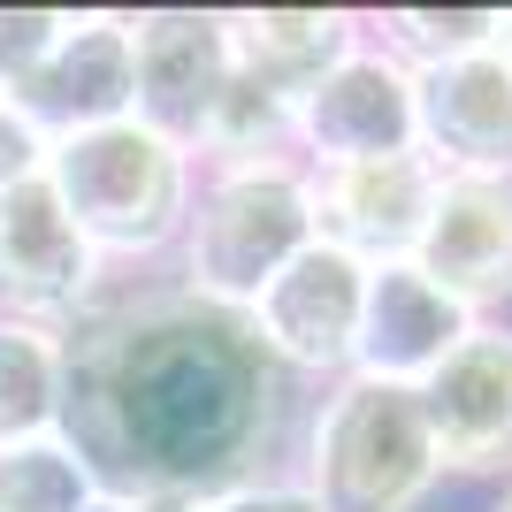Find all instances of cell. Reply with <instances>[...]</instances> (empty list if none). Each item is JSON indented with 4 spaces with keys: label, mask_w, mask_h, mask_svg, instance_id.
<instances>
[{
    "label": "cell",
    "mask_w": 512,
    "mask_h": 512,
    "mask_svg": "<svg viewBox=\"0 0 512 512\" xmlns=\"http://www.w3.org/2000/svg\"><path fill=\"white\" fill-rule=\"evenodd\" d=\"M46 184H54L62 214L77 222V237L100 253V268H123V260L169 253L184 237L199 161L176 138L123 115V123L54 138L46 146Z\"/></svg>",
    "instance_id": "3"
},
{
    "label": "cell",
    "mask_w": 512,
    "mask_h": 512,
    "mask_svg": "<svg viewBox=\"0 0 512 512\" xmlns=\"http://www.w3.org/2000/svg\"><path fill=\"white\" fill-rule=\"evenodd\" d=\"M413 138L436 176H512V69L505 46L413 69Z\"/></svg>",
    "instance_id": "11"
},
{
    "label": "cell",
    "mask_w": 512,
    "mask_h": 512,
    "mask_svg": "<svg viewBox=\"0 0 512 512\" xmlns=\"http://www.w3.org/2000/svg\"><path fill=\"white\" fill-rule=\"evenodd\" d=\"M505 69H512V31H505Z\"/></svg>",
    "instance_id": "24"
},
{
    "label": "cell",
    "mask_w": 512,
    "mask_h": 512,
    "mask_svg": "<svg viewBox=\"0 0 512 512\" xmlns=\"http://www.w3.org/2000/svg\"><path fill=\"white\" fill-rule=\"evenodd\" d=\"M497 512H512V482H505V497H497Z\"/></svg>",
    "instance_id": "23"
},
{
    "label": "cell",
    "mask_w": 512,
    "mask_h": 512,
    "mask_svg": "<svg viewBox=\"0 0 512 512\" xmlns=\"http://www.w3.org/2000/svg\"><path fill=\"white\" fill-rule=\"evenodd\" d=\"M421 421L444 474L512 482V329L474 321L467 344L421 383Z\"/></svg>",
    "instance_id": "9"
},
{
    "label": "cell",
    "mask_w": 512,
    "mask_h": 512,
    "mask_svg": "<svg viewBox=\"0 0 512 512\" xmlns=\"http://www.w3.org/2000/svg\"><path fill=\"white\" fill-rule=\"evenodd\" d=\"M360 299H367V260H352L344 245L314 237V245H306V253L245 306V321H253L260 352H268L283 375L337 383V375H352Z\"/></svg>",
    "instance_id": "7"
},
{
    "label": "cell",
    "mask_w": 512,
    "mask_h": 512,
    "mask_svg": "<svg viewBox=\"0 0 512 512\" xmlns=\"http://www.w3.org/2000/svg\"><path fill=\"white\" fill-rule=\"evenodd\" d=\"M444 176L428 169V153H383V161H352V169H314V230L344 245L352 260L383 268V260H413L428 230Z\"/></svg>",
    "instance_id": "14"
},
{
    "label": "cell",
    "mask_w": 512,
    "mask_h": 512,
    "mask_svg": "<svg viewBox=\"0 0 512 512\" xmlns=\"http://www.w3.org/2000/svg\"><path fill=\"white\" fill-rule=\"evenodd\" d=\"M107 291V268L92 253L77 222L62 214L46 176H23L0 192V314L39 321V329H69L92 299Z\"/></svg>",
    "instance_id": "8"
},
{
    "label": "cell",
    "mask_w": 512,
    "mask_h": 512,
    "mask_svg": "<svg viewBox=\"0 0 512 512\" xmlns=\"http://www.w3.org/2000/svg\"><path fill=\"white\" fill-rule=\"evenodd\" d=\"M0 100L16 107L46 146L77 138V130H100V123H123L130 115V16H115V8L62 16V39L46 46V62Z\"/></svg>",
    "instance_id": "10"
},
{
    "label": "cell",
    "mask_w": 512,
    "mask_h": 512,
    "mask_svg": "<svg viewBox=\"0 0 512 512\" xmlns=\"http://www.w3.org/2000/svg\"><path fill=\"white\" fill-rule=\"evenodd\" d=\"M467 329H474V314L451 299V291H436L413 260H383V268H367L360 337H352V375L421 390L428 375L467 344Z\"/></svg>",
    "instance_id": "13"
},
{
    "label": "cell",
    "mask_w": 512,
    "mask_h": 512,
    "mask_svg": "<svg viewBox=\"0 0 512 512\" xmlns=\"http://www.w3.org/2000/svg\"><path fill=\"white\" fill-rule=\"evenodd\" d=\"M306 490L329 512H421L444 482L421 421V390L337 375L306 428Z\"/></svg>",
    "instance_id": "4"
},
{
    "label": "cell",
    "mask_w": 512,
    "mask_h": 512,
    "mask_svg": "<svg viewBox=\"0 0 512 512\" xmlns=\"http://www.w3.org/2000/svg\"><path fill=\"white\" fill-rule=\"evenodd\" d=\"M413 268L436 291H451L474 321L512 306V176H444Z\"/></svg>",
    "instance_id": "12"
},
{
    "label": "cell",
    "mask_w": 512,
    "mask_h": 512,
    "mask_svg": "<svg viewBox=\"0 0 512 512\" xmlns=\"http://www.w3.org/2000/svg\"><path fill=\"white\" fill-rule=\"evenodd\" d=\"M230 23L222 8H146L130 16V115L184 153H199L230 92Z\"/></svg>",
    "instance_id": "6"
},
{
    "label": "cell",
    "mask_w": 512,
    "mask_h": 512,
    "mask_svg": "<svg viewBox=\"0 0 512 512\" xmlns=\"http://www.w3.org/2000/svg\"><path fill=\"white\" fill-rule=\"evenodd\" d=\"M291 153L306 169H352L383 153H421L413 138V69L367 31L291 100Z\"/></svg>",
    "instance_id": "5"
},
{
    "label": "cell",
    "mask_w": 512,
    "mask_h": 512,
    "mask_svg": "<svg viewBox=\"0 0 512 512\" xmlns=\"http://www.w3.org/2000/svg\"><path fill=\"white\" fill-rule=\"evenodd\" d=\"M85 512H146V505H138V497H115V490H100Z\"/></svg>",
    "instance_id": "22"
},
{
    "label": "cell",
    "mask_w": 512,
    "mask_h": 512,
    "mask_svg": "<svg viewBox=\"0 0 512 512\" xmlns=\"http://www.w3.org/2000/svg\"><path fill=\"white\" fill-rule=\"evenodd\" d=\"M230 23V62L237 77H253L260 92H276V100H299L329 62H344L352 46L367 39L360 16H344V8H237Z\"/></svg>",
    "instance_id": "15"
},
{
    "label": "cell",
    "mask_w": 512,
    "mask_h": 512,
    "mask_svg": "<svg viewBox=\"0 0 512 512\" xmlns=\"http://www.w3.org/2000/svg\"><path fill=\"white\" fill-rule=\"evenodd\" d=\"M23 176H46V138L23 123L8 100H0V192L23 184Z\"/></svg>",
    "instance_id": "21"
},
{
    "label": "cell",
    "mask_w": 512,
    "mask_h": 512,
    "mask_svg": "<svg viewBox=\"0 0 512 512\" xmlns=\"http://www.w3.org/2000/svg\"><path fill=\"white\" fill-rule=\"evenodd\" d=\"M69 8H0V92H16L46 62V46L62 39Z\"/></svg>",
    "instance_id": "19"
},
{
    "label": "cell",
    "mask_w": 512,
    "mask_h": 512,
    "mask_svg": "<svg viewBox=\"0 0 512 512\" xmlns=\"http://www.w3.org/2000/svg\"><path fill=\"white\" fill-rule=\"evenodd\" d=\"M314 237V169L299 153L199 161L192 214L176 237V260H184L176 291H192L199 306H222V314H245Z\"/></svg>",
    "instance_id": "2"
},
{
    "label": "cell",
    "mask_w": 512,
    "mask_h": 512,
    "mask_svg": "<svg viewBox=\"0 0 512 512\" xmlns=\"http://www.w3.org/2000/svg\"><path fill=\"white\" fill-rule=\"evenodd\" d=\"M100 497V474L62 428L0 444V512H85Z\"/></svg>",
    "instance_id": "17"
},
{
    "label": "cell",
    "mask_w": 512,
    "mask_h": 512,
    "mask_svg": "<svg viewBox=\"0 0 512 512\" xmlns=\"http://www.w3.org/2000/svg\"><path fill=\"white\" fill-rule=\"evenodd\" d=\"M62 436L115 497H214L253 482L283 413V367L253 321L192 291H115L62 329Z\"/></svg>",
    "instance_id": "1"
},
{
    "label": "cell",
    "mask_w": 512,
    "mask_h": 512,
    "mask_svg": "<svg viewBox=\"0 0 512 512\" xmlns=\"http://www.w3.org/2000/svg\"><path fill=\"white\" fill-rule=\"evenodd\" d=\"M62 406H69L62 329L0 314V444H23V436L62 428Z\"/></svg>",
    "instance_id": "16"
},
{
    "label": "cell",
    "mask_w": 512,
    "mask_h": 512,
    "mask_svg": "<svg viewBox=\"0 0 512 512\" xmlns=\"http://www.w3.org/2000/svg\"><path fill=\"white\" fill-rule=\"evenodd\" d=\"M505 31H512V8H390V16L375 23V39L406 69L490 54V46H505Z\"/></svg>",
    "instance_id": "18"
},
{
    "label": "cell",
    "mask_w": 512,
    "mask_h": 512,
    "mask_svg": "<svg viewBox=\"0 0 512 512\" xmlns=\"http://www.w3.org/2000/svg\"><path fill=\"white\" fill-rule=\"evenodd\" d=\"M192 512H329L299 474H253L237 490H214V497H192Z\"/></svg>",
    "instance_id": "20"
}]
</instances>
